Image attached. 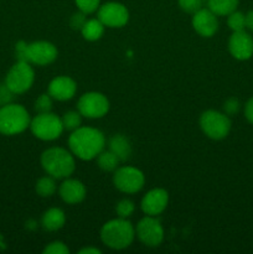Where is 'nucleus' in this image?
I'll return each instance as SVG.
<instances>
[{
    "mask_svg": "<svg viewBox=\"0 0 253 254\" xmlns=\"http://www.w3.org/2000/svg\"><path fill=\"white\" fill-rule=\"evenodd\" d=\"M106 138L101 130L92 127H79L68 138L69 151L81 160L89 161L104 150Z\"/></svg>",
    "mask_w": 253,
    "mask_h": 254,
    "instance_id": "obj_1",
    "label": "nucleus"
},
{
    "mask_svg": "<svg viewBox=\"0 0 253 254\" xmlns=\"http://www.w3.org/2000/svg\"><path fill=\"white\" fill-rule=\"evenodd\" d=\"M41 166L47 175L56 180L67 179L76 169L74 155L69 150L60 146H52L41 154Z\"/></svg>",
    "mask_w": 253,
    "mask_h": 254,
    "instance_id": "obj_2",
    "label": "nucleus"
},
{
    "mask_svg": "<svg viewBox=\"0 0 253 254\" xmlns=\"http://www.w3.org/2000/svg\"><path fill=\"white\" fill-rule=\"evenodd\" d=\"M135 238V228L128 218H114L104 223L101 230V240L111 250H126Z\"/></svg>",
    "mask_w": 253,
    "mask_h": 254,
    "instance_id": "obj_3",
    "label": "nucleus"
},
{
    "mask_svg": "<svg viewBox=\"0 0 253 254\" xmlns=\"http://www.w3.org/2000/svg\"><path fill=\"white\" fill-rule=\"evenodd\" d=\"M31 118L24 106L9 103L0 107V134L2 135H17L30 128Z\"/></svg>",
    "mask_w": 253,
    "mask_h": 254,
    "instance_id": "obj_4",
    "label": "nucleus"
},
{
    "mask_svg": "<svg viewBox=\"0 0 253 254\" xmlns=\"http://www.w3.org/2000/svg\"><path fill=\"white\" fill-rule=\"evenodd\" d=\"M30 129L37 139L44 141L56 140L64 130L62 119L51 112L39 113L34 117L30 123Z\"/></svg>",
    "mask_w": 253,
    "mask_h": 254,
    "instance_id": "obj_5",
    "label": "nucleus"
},
{
    "mask_svg": "<svg viewBox=\"0 0 253 254\" xmlns=\"http://www.w3.org/2000/svg\"><path fill=\"white\" fill-rule=\"evenodd\" d=\"M200 128L207 138L222 140L231 131V119L226 113L210 109L201 114Z\"/></svg>",
    "mask_w": 253,
    "mask_h": 254,
    "instance_id": "obj_6",
    "label": "nucleus"
},
{
    "mask_svg": "<svg viewBox=\"0 0 253 254\" xmlns=\"http://www.w3.org/2000/svg\"><path fill=\"white\" fill-rule=\"evenodd\" d=\"M35 81V72L31 64L17 61L5 77V84L14 94H24L32 87Z\"/></svg>",
    "mask_w": 253,
    "mask_h": 254,
    "instance_id": "obj_7",
    "label": "nucleus"
},
{
    "mask_svg": "<svg viewBox=\"0 0 253 254\" xmlns=\"http://www.w3.org/2000/svg\"><path fill=\"white\" fill-rule=\"evenodd\" d=\"M113 184L117 190L123 193H136L144 188L145 176L133 166H119L113 175Z\"/></svg>",
    "mask_w": 253,
    "mask_h": 254,
    "instance_id": "obj_8",
    "label": "nucleus"
},
{
    "mask_svg": "<svg viewBox=\"0 0 253 254\" xmlns=\"http://www.w3.org/2000/svg\"><path fill=\"white\" fill-rule=\"evenodd\" d=\"M109 101L103 93L88 92L82 94L77 103V109L82 117L88 119H99L109 112Z\"/></svg>",
    "mask_w": 253,
    "mask_h": 254,
    "instance_id": "obj_9",
    "label": "nucleus"
},
{
    "mask_svg": "<svg viewBox=\"0 0 253 254\" xmlns=\"http://www.w3.org/2000/svg\"><path fill=\"white\" fill-rule=\"evenodd\" d=\"M135 236L146 247H158L164 241V228L155 216L146 215L136 225Z\"/></svg>",
    "mask_w": 253,
    "mask_h": 254,
    "instance_id": "obj_10",
    "label": "nucleus"
},
{
    "mask_svg": "<svg viewBox=\"0 0 253 254\" xmlns=\"http://www.w3.org/2000/svg\"><path fill=\"white\" fill-rule=\"evenodd\" d=\"M98 11V19L106 27L118 29L123 27L129 21V11L126 5L117 1H109L101 5Z\"/></svg>",
    "mask_w": 253,
    "mask_h": 254,
    "instance_id": "obj_11",
    "label": "nucleus"
},
{
    "mask_svg": "<svg viewBox=\"0 0 253 254\" xmlns=\"http://www.w3.org/2000/svg\"><path fill=\"white\" fill-rule=\"evenodd\" d=\"M57 47L49 41H35L26 45V62L37 66H47L57 59Z\"/></svg>",
    "mask_w": 253,
    "mask_h": 254,
    "instance_id": "obj_12",
    "label": "nucleus"
},
{
    "mask_svg": "<svg viewBox=\"0 0 253 254\" xmlns=\"http://www.w3.org/2000/svg\"><path fill=\"white\" fill-rule=\"evenodd\" d=\"M228 51L238 61H246L253 56V37L245 30L236 31L228 40Z\"/></svg>",
    "mask_w": 253,
    "mask_h": 254,
    "instance_id": "obj_13",
    "label": "nucleus"
},
{
    "mask_svg": "<svg viewBox=\"0 0 253 254\" xmlns=\"http://www.w3.org/2000/svg\"><path fill=\"white\" fill-rule=\"evenodd\" d=\"M193 30L202 37H212L218 30L217 15L213 14L210 9L201 7L192 14L191 20Z\"/></svg>",
    "mask_w": 253,
    "mask_h": 254,
    "instance_id": "obj_14",
    "label": "nucleus"
},
{
    "mask_svg": "<svg viewBox=\"0 0 253 254\" xmlns=\"http://www.w3.org/2000/svg\"><path fill=\"white\" fill-rule=\"evenodd\" d=\"M169 203V193L164 189H153L141 198L140 207L148 216H158L165 211Z\"/></svg>",
    "mask_w": 253,
    "mask_h": 254,
    "instance_id": "obj_15",
    "label": "nucleus"
},
{
    "mask_svg": "<svg viewBox=\"0 0 253 254\" xmlns=\"http://www.w3.org/2000/svg\"><path fill=\"white\" fill-rule=\"evenodd\" d=\"M77 92V83L68 76L55 77L49 84V94L59 102L69 101Z\"/></svg>",
    "mask_w": 253,
    "mask_h": 254,
    "instance_id": "obj_16",
    "label": "nucleus"
},
{
    "mask_svg": "<svg viewBox=\"0 0 253 254\" xmlns=\"http://www.w3.org/2000/svg\"><path fill=\"white\" fill-rule=\"evenodd\" d=\"M60 196H61L62 201L68 205H77V203L82 202L87 195L86 186L83 183L76 179H64L63 183L60 185L59 189Z\"/></svg>",
    "mask_w": 253,
    "mask_h": 254,
    "instance_id": "obj_17",
    "label": "nucleus"
},
{
    "mask_svg": "<svg viewBox=\"0 0 253 254\" xmlns=\"http://www.w3.org/2000/svg\"><path fill=\"white\" fill-rule=\"evenodd\" d=\"M66 223V215L63 211L59 207L49 208L46 212L44 213L41 220L42 227L46 231L54 232V231L61 230Z\"/></svg>",
    "mask_w": 253,
    "mask_h": 254,
    "instance_id": "obj_18",
    "label": "nucleus"
},
{
    "mask_svg": "<svg viewBox=\"0 0 253 254\" xmlns=\"http://www.w3.org/2000/svg\"><path fill=\"white\" fill-rule=\"evenodd\" d=\"M109 150L116 154L118 159L122 161H126L131 155L130 141L123 134H116L109 139Z\"/></svg>",
    "mask_w": 253,
    "mask_h": 254,
    "instance_id": "obj_19",
    "label": "nucleus"
},
{
    "mask_svg": "<svg viewBox=\"0 0 253 254\" xmlns=\"http://www.w3.org/2000/svg\"><path fill=\"white\" fill-rule=\"evenodd\" d=\"M104 25L102 24L101 20L97 17V19H87L86 24L82 27L81 32L82 36L87 41H97V40L101 39L104 34Z\"/></svg>",
    "mask_w": 253,
    "mask_h": 254,
    "instance_id": "obj_20",
    "label": "nucleus"
},
{
    "mask_svg": "<svg viewBox=\"0 0 253 254\" xmlns=\"http://www.w3.org/2000/svg\"><path fill=\"white\" fill-rule=\"evenodd\" d=\"M240 0H207V6L217 16H227L237 10Z\"/></svg>",
    "mask_w": 253,
    "mask_h": 254,
    "instance_id": "obj_21",
    "label": "nucleus"
},
{
    "mask_svg": "<svg viewBox=\"0 0 253 254\" xmlns=\"http://www.w3.org/2000/svg\"><path fill=\"white\" fill-rule=\"evenodd\" d=\"M97 165L102 169L103 171H116L119 168V163L121 160L118 159V156L114 153H112L111 150H103L98 154L97 156Z\"/></svg>",
    "mask_w": 253,
    "mask_h": 254,
    "instance_id": "obj_22",
    "label": "nucleus"
},
{
    "mask_svg": "<svg viewBox=\"0 0 253 254\" xmlns=\"http://www.w3.org/2000/svg\"><path fill=\"white\" fill-rule=\"evenodd\" d=\"M35 190H36L37 195L41 196V197H51L57 190L56 179L52 178L51 175L40 178L35 185Z\"/></svg>",
    "mask_w": 253,
    "mask_h": 254,
    "instance_id": "obj_23",
    "label": "nucleus"
},
{
    "mask_svg": "<svg viewBox=\"0 0 253 254\" xmlns=\"http://www.w3.org/2000/svg\"><path fill=\"white\" fill-rule=\"evenodd\" d=\"M62 124L66 130L73 131L77 128H79L82 124V116L78 111H69L66 112L62 117Z\"/></svg>",
    "mask_w": 253,
    "mask_h": 254,
    "instance_id": "obj_24",
    "label": "nucleus"
},
{
    "mask_svg": "<svg viewBox=\"0 0 253 254\" xmlns=\"http://www.w3.org/2000/svg\"><path fill=\"white\" fill-rule=\"evenodd\" d=\"M227 25L233 32L242 31L246 29V15L235 10L230 15H227Z\"/></svg>",
    "mask_w": 253,
    "mask_h": 254,
    "instance_id": "obj_25",
    "label": "nucleus"
},
{
    "mask_svg": "<svg viewBox=\"0 0 253 254\" xmlns=\"http://www.w3.org/2000/svg\"><path fill=\"white\" fill-rule=\"evenodd\" d=\"M134 210H135V205L131 200L129 198H124L121 200L116 206V212L118 215V217L121 218H128L133 215Z\"/></svg>",
    "mask_w": 253,
    "mask_h": 254,
    "instance_id": "obj_26",
    "label": "nucleus"
},
{
    "mask_svg": "<svg viewBox=\"0 0 253 254\" xmlns=\"http://www.w3.org/2000/svg\"><path fill=\"white\" fill-rule=\"evenodd\" d=\"M52 101H54V98L49 93L40 94L39 98L35 101V109H36L37 113H47V112H51Z\"/></svg>",
    "mask_w": 253,
    "mask_h": 254,
    "instance_id": "obj_27",
    "label": "nucleus"
},
{
    "mask_svg": "<svg viewBox=\"0 0 253 254\" xmlns=\"http://www.w3.org/2000/svg\"><path fill=\"white\" fill-rule=\"evenodd\" d=\"M79 11L84 14H93L101 6V0H74Z\"/></svg>",
    "mask_w": 253,
    "mask_h": 254,
    "instance_id": "obj_28",
    "label": "nucleus"
},
{
    "mask_svg": "<svg viewBox=\"0 0 253 254\" xmlns=\"http://www.w3.org/2000/svg\"><path fill=\"white\" fill-rule=\"evenodd\" d=\"M69 250L61 241H55L45 247L44 254H68Z\"/></svg>",
    "mask_w": 253,
    "mask_h": 254,
    "instance_id": "obj_29",
    "label": "nucleus"
},
{
    "mask_svg": "<svg viewBox=\"0 0 253 254\" xmlns=\"http://www.w3.org/2000/svg\"><path fill=\"white\" fill-rule=\"evenodd\" d=\"M181 10L189 14H193L202 7V0H178Z\"/></svg>",
    "mask_w": 253,
    "mask_h": 254,
    "instance_id": "obj_30",
    "label": "nucleus"
},
{
    "mask_svg": "<svg viewBox=\"0 0 253 254\" xmlns=\"http://www.w3.org/2000/svg\"><path fill=\"white\" fill-rule=\"evenodd\" d=\"M87 21V14L84 12L78 11V12H74L73 15L71 16V20H69V25L73 30H79L81 31L82 27L84 26Z\"/></svg>",
    "mask_w": 253,
    "mask_h": 254,
    "instance_id": "obj_31",
    "label": "nucleus"
},
{
    "mask_svg": "<svg viewBox=\"0 0 253 254\" xmlns=\"http://www.w3.org/2000/svg\"><path fill=\"white\" fill-rule=\"evenodd\" d=\"M223 111H225V113L228 117L237 114L238 111H240V101L237 98H235V97L228 98L225 102V104H223Z\"/></svg>",
    "mask_w": 253,
    "mask_h": 254,
    "instance_id": "obj_32",
    "label": "nucleus"
},
{
    "mask_svg": "<svg viewBox=\"0 0 253 254\" xmlns=\"http://www.w3.org/2000/svg\"><path fill=\"white\" fill-rule=\"evenodd\" d=\"M14 96L15 94L10 91V88L5 84V82L4 83H0V107L11 103Z\"/></svg>",
    "mask_w": 253,
    "mask_h": 254,
    "instance_id": "obj_33",
    "label": "nucleus"
},
{
    "mask_svg": "<svg viewBox=\"0 0 253 254\" xmlns=\"http://www.w3.org/2000/svg\"><path fill=\"white\" fill-rule=\"evenodd\" d=\"M245 117L251 124H253V97L248 99L245 106Z\"/></svg>",
    "mask_w": 253,
    "mask_h": 254,
    "instance_id": "obj_34",
    "label": "nucleus"
},
{
    "mask_svg": "<svg viewBox=\"0 0 253 254\" xmlns=\"http://www.w3.org/2000/svg\"><path fill=\"white\" fill-rule=\"evenodd\" d=\"M246 27L253 31V10L246 14Z\"/></svg>",
    "mask_w": 253,
    "mask_h": 254,
    "instance_id": "obj_35",
    "label": "nucleus"
},
{
    "mask_svg": "<svg viewBox=\"0 0 253 254\" xmlns=\"http://www.w3.org/2000/svg\"><path fill=\"white\" fill-rule=\"evenodd\" d=\"M101 250L96 247H87L79 251V254H101Z\"/></svg>",
    "mask_w": 253,
    "mask_h": 254,
    "instance_id": "obj_36",
    "label": "nucleus"
}]
</instances>
